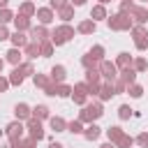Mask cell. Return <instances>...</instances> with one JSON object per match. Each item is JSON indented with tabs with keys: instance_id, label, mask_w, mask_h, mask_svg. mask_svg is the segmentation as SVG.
<instances>
[{
	"instance_id": "10",
	"label": "cell",
	"mask_w": 148,
	"mask_h": 148,
	"mask_svg": "<svg viewBox=\"0 0 148 148\" xmlns=\"http://www.w3.org/2000/svg\"><path fill=\"white\" fill-rule=\"evenodd\" d=\"M49 79H51L53 83H65V79H67V67H65V65H53L51 72H49Z\"/></svg>"
},
{
	"instance_id": "5",
	"label": "cell",
	"mask_w": 148,
	"mask_h": 148,
	"mask_svg": "<svg viewBox=\"0 0 148 148\" xmlns=\"http://www.w3.org/2000/svg\"><path fill=\"white\" fill-rule=\"evenodd\" d=\"M130 16H132L134 25H146L148 23V9H146V5H134L130 9Z\"/></svg>"
},
{
	"instance_id": "30",
	"label": "cell",
	"mask_w": 148,
	"mask_h": 148,
	"mask_svg": "<svg viewBox=\"0 0 148 148\" xmlns=\"http://www.w3.org/2000/svg\"><path fill=\"white\" fill-rule=\"evenodd\" d=\"M7 79H9V86H21V83L25 81V76L21 74V69H18V67H14V69L9 72V76H7Z\"/></svg>"
},
{
	"instance_id": "18",
	"label": "cell",
	"mask_w": 148,
	"mask_h": 148,
	"mask_svg": "<svg viewBox=\"0 0 148 148\" xmlns=\"http://www.w3.org/2000/svg\"><path fill=\"white\" fill-rule=\"evenodd\" d=\"M111 97H116V90H113V83H109V81H104V83H102V88H99V95H97V99H99V102H109Z\"/></svg>"
},
{
	"instance_id": "54",
	"label": "cell",
	"mask_w": 148,
	"mask_h": 148,
	"mask_svg": "<svg viewBox=\"0 0 148 148\" xmlns=\"http://www.w3.org/2000/svg\"><path fill=\"white\" fill-rule=\"evenodd\" d=\"M9 148H23V141L21 139H12L9 141Z\"/></svg>"
},
{
	"instance_id": "25",
	"label": "cell",
	"mask_w": 148,
	"mask_h": 148,
	"mask_svg": "<svg viewBox=\"0 0 148 148\" xmlns=\"http://www.w3.org/2000/svg\"><path fill=\"white\" fill-rule=\"evenodd\" d=\"M56 16L62 21V23H69L72 18H74V7L72 5H67V7H62V9H58L56 12Z\"/></svg>"
},
{
	"instance_id": "37",
	"label": "cell",
	"mask_w": 148,
	"mask_h": 148,
	"mask_svg": "<svg viewBox=\"0 0 148 148\" xmlns=\"http://www.w3.org/2000/svg\"><path fill=\"white\" fill-rule=\"evenodd\" d=\"M132 113H134V109H132L130 104H120V106H118V118H120V120H130Z\"/></svg>"
},
{
	"instance_id": "56",
	"label": "cell",
	"mask_w": 148,
	"mask_h": 148,
	"mask_svg": "<svg viewBox=\"0 0 148 148\" xmlns=\"http://www.w3.org/2000/svg\"><path fill=\"white\" fill-rule=\"evenodd\" d=\"M49 148H65V146H62V143H58V141H51V143H49Z\"/></svg>"
},
{
	"instance_id": "50",
	"label": "cell",
	"mask_w": 148,
	"mask_h": 148,
	"mask_svg": "<svg viewBox=\"0 0 148 148\" xmlns=\"http://www.w3.org/2000/svg\"><path fill=\"white\" fill-rule=\"evenodd\" d=\"M134 49H136V51H148V37L136 39V42H134Z\"/></svg>"
},
{
	"instance_id": "52",
	"label": "cell",
	"mask_w": 148,
	"mask_h": 148,
	"mask_svg": "<svg viewBox=\"0 0 148 148\" xmlns=\"http://www.w3.org/2000/svg\"><path fill=\"white\" fill-rule=\"evenodd\" d=\"M9 88H12V86H9V79H7V76H2V74H0V92H7V90H9Z\"/></svg>"
},
{
	"instance_id": "62",
	"label": "cell",
	"mask_w": 148,
	"mask_h": 148,
	"mask_svg": "<svg viewBox=\"0 0 148 148\" xmlns=\"http://www.w3.org/2000/svg\"><path fill=\"white\" fill-rule=\"evenodd\" d=\"M2 134H5V132H2V130H0V136H2Z\"/></svg>"
},
{
	"instance_id": "16",
	"label": "cell",
	"mask_w": 148,
	"mask_h": 148,
	"mask_svg": "<svg viewBox=\"0 0 148 148\" xmlns=\"http://www.w3.org/2000/svg\"><path fill=\"white\" fill-rule=\"evenodd\" d=\"M104 134H106V139H109V141L116 146V143L120 141V136L125 134V130H123L120 125H111V127H106V130H104Z\"/></svg>"
},
{
	"instance_id": "45",
	"label": "cell",
	"mask_w": 148,
	"mask_h": 148,
	"mask_svg": "<svg viewBox=\"0 0 148 148\" xmlns=\"http://www.w3.org/2000/svg\"><path fill=\"white\" fill-rule=\"evenodd\" d=\"M72 92H81V95H88V83L86 81H79L72 86Z\"/></svg>"
},
{
	"instance_id": "35",
	"label": "cell",
	"mask_w": 148,
	"mask_h": 148,
	"mask_svg": "<svg viewBox=\"0 0 148 148\" xmlns=\"http://www.w3.org/2000/svg\"><path fill=\"white\" fill-rule=\"evenodd\" d=\"M53 51H56V46H53L51 42H42V44H39V58H51Z\"/></svg>"
},
{
	"instance_id": "47",
	"label": "cell",
	"mask_w": 148,
	"mask_h": 148,
	"mask_svg": "<svg viewBox=\"0 0 148 148\" xmlns=\"http://www.w3.org/2000/svg\"><path fill=\"white\" fill-rule=\"evenodd\" d=\"M67 5H69V0H49V7H51L53 12H58V9L67 7Z\"/></svg>"
},
{
	"instance_id": "9",
	"label": "cell",
	"mask_w": 148,
	"mask_h": 148,
	"mask_svg": "<svg viewBox=\"0 0 148 148\" xmlns=\"http://www.w3.org/2000/svg\"><path fill=\"white\" fill-rule=\"evenodd\" d=\"M14 30H18V32H28L30 28H32V18H28V16H23V14H14Z\"/></svg>"
},
{
	"instance_id": "19",
	"label": "cell",
	"mask_w": 148,
	"mask_h": 148,
	"mask_svg": "<svg viewBox=\"0 0 148 148\" xmlns=\"http://www.w3.org/2000/svg\"><path fill=\"white\" fill-rule=\"evenodd\" d=\"M49 127L58 134V132H67V120L62 118V116H51L49 118Z\"/></svg>"
},
{
	"instance_id": "1",
	"label": "cell",
	"mask_w": 148,
	"mask_h": 148,
	"mask_svg": "<svg viewBox=\"0 0 148 148\" xmlns=\"http://www.w3.org/2000/svg\"><path fill=\"white\" fill-rule=\"evenodd\" d=\"M102 116H104V106H102V102H92V104L81 106V111H79V118H76V120H81L83 125H90V123H97Z\"/></svg>"
},
{
	"instance_id": "6",
	"label": "cell",
	"mask_w": 148,
	"mask_h": 148,
	"mask_svg": "<svg viewBox=\"0 0 148 148\" xmlns=\"http://www.w3.org/2000/svg\"><path fill=\"white\" fill-rule=\"evenodd\" d=\"M35 16H37V21H39V25H51L53 21H56V12L51 9V7H37V12H35Z\"/></svg>"
},
{
	"instance_id": "21",
	"label": "cell",
	"mask_w": 148,
	"mask_h": 148,
	"mask_svg": "<svg viewBox=\"0 0 148 148\" xmlns=\"http://www.w3.org/2000/svg\"><path fill=\"white\" fill-rule=\"evenodd\" d=\"M132 25H134L132 16H130V14H120V12H118V30H120V32H130V30H132Z\"/></svg>"
},
{
	"instance_id": "14",
	"label": "cell",
	"mask_w": 148,
	"mask_h": 148,
	"mask_svg": "<svg viewBox=\"0 0 148 148\" xmlns=\"http://www.w3.org/2000/svg\"><path fill=\"white\" fill-rule=\"evenodd\" d=\"M9 42H12V46H14V49H23V46L30 42V37H28L25 32H18V30H14V32L9 35Z\"/></svg>"
},
{
	"instance_id": "34",
	"label": "cell",
	"mask_w": 148,
	"mask_h": 148,
	"mask_svg": "<svg viewBox=\"0 0 148 148\" xmlns=\"http://www.w3.org/2000/svg\"><path fill=\"white\" fill-rule=\"evenodd\" d=\"M127 95H130L132 99H141V97H143V86H141V83H132V86H127Z\"/></svg>"
},
{
	"instance_id": "59",
	"label": "cell",
	"mask_w": 148,
	"mask_h": 148,
	"mask_svg": "<svg viewBox=\"0 0 148 148\" xmlns=\"http://www.w3.org/2000/svg\"><path fill=\"white\" fill-rule=\"evenodd\" d=\"M109 2H111V0H97V5H104V7H106Z\"/></svg>"
},
{
	"instance_id": "64",
	"label": "cell",
	"mask_w": 148,
	"mask_h": 148,
	"mask_svg": "<svg viewBox=\"0 0 148 148\" xmlns=\"http://www.w3.org/2000/svg\"><path fill=\"white\" fill-rule=\"evenodd\" d=\"M146 9H148V5H146Z\"/></svg>"
},
{
	"instance_id": "26",
	"label": "cell",
	"mask_w": 148,
	"mask_h": 148,
	"mask_svg": "<svg viewBox=\"0 0 148 148\" xmlns=\"http://www.w3.org/2000/svg\"><path fill=\"white\" fill-rule=\"evenodd\" d=\"M58 30H60V35L65 37V42H69V39H74V35H76V28L74 25H69V23H60V25H56Z\"/></svg>"
},
{
	"instance_id": "51",
	"label": "cell",
	"mask_w": 148,
	"mask_h": 148,
	"mask_svg": "<svg viewBox=\"0 0 148 148\" xmlns=\"http://www.w3.org/2000/svg\"><path fill=\"white\" fill-rule=\"evenodd\" d=\"M56 88H58V83H53V81H51V83L44 88V95H49V97H56Z\"/></svg>"
},
{
	"instance_id": "23",
	"label": "cell",
	"mask_w": 148,
	"mask_h": 148,
	"mask_svg": "<svg viewBox=\"0 0 148 148\" xmlns=\"http://www.w3.org/2000/svg\"><path fill=\"white\" fill-rule=\"evenodd\" d=\"M35 12H37V5L30 2V0H23V2L18 5V14H23V16H28V18H32Z\"/></svg>"
},
{
	"instance_id": "29",
	"label": "cell",
	"mask_w": 148,
	"mask_h": 148,
	"mask_svg": "<svg viewBox=\"0 0 148 148\" xmlns=\"http://www.w3.org/2000/svg\"><path fill=\"white\" fill-rule=\"evenodd\" d=\"M88 56H92V58H95L97 62H102V60H104V56H106V49H104L102 44H95V46H90Z\"/></svg>"
},
{
	"instance_id": "48",
	"label": "cell",
	"mask_w": 148,
	"mask_h": 148,
	"mask_svg": "<svg viewBox=\"0 0 148 148\" xmlns=\"http://www.w3.org/2000/svg\"><path fill=\"white\" fill-rule=\"evenodd\" d=\"M113 90H116V95H123V92H127V86H125L120 79H116V81H113Z\"/></svg>"
},
{
	"instance_id": "57",
	"label": "cell",
	"mask_w": 148,
	"mask_h": 148,
	"mask_svg": "<svg viewBox=\"0 0 148 148\" xmlns=\"http://www.w3.org/2000/svg\"><path fill=\"white\" fill-rule=\"evenodd\" d=\"M99 148H116V146H113V143H111V141H104V143H102V146H99Z\"/></svg>"
},
{
	"instance_id": "32",
	"label": "cell",
	"mask_w": 148,
	"mask_h": 148,
	"mask_svg": "<svg viewBox=\"0 0 148 148\" xmlns=\"http://www.w3.org/2000/svg\"><path fill=\"white\" fill-rule=\"evenodd\" d=\"M132 69H134L136 74L146 72V69H148V60H146L143 56H136V58H134V62H132Z\"/></svg>"
},
{
	"instance_id": "8",
	"label": "cell",
	"mask_w": 148,
	"mask_h": 148,
	"mask_svg": "<svg viewBox=\"0 0 148 148\" xmlns=\"http://www.w3.org/2000/svg\"><path fill=\"white\" fill-rule=\"evenodd\" d=\"M28 118H32V106H28L25 102H18V104L14 106V120L25 123Z\"/></svg>"
},
{
	"instance_id": "41",
	"label": "cell",
	"mask_w": 148,
	"mask_h": 148,
	"mask_svg": "<svg viewBox=\"0 0 148 148\" xmlns=\"http://www.w3.org/2000/svg\"><path fill=\"white\" fill-rule=\"evenodd\" d=\"M83 123L81 120H72V123H67V132H72V134H83Z\"/></svg>"
},
{
	"instance_id": "15",
	"label": "cell",
	"mask_w": 148,
	"mask_h": 148,
	"mask_svg": "<svg viewBox=\"0 0 148 148\" xmlns=\"http://www.w3.org/2000/svg\"><path fill=\"white\" fill-rule=\"evenodd\" d=\"M116 67H118V72L120 69H125V67H132V62H134V56H130L127 51H120L118 56H116Z\"/></svg>"
},
{
	"instance_id": "58",
	"label": "cell",
	"mask_w": 148,
	"mask_h": 148,
	"mask_svg": "<svg viewBox=\"0 0 148 148\" xmlns=\"http://www.w3.org/2000/svg\"><path fill=\"white\" fill-rule=\"evenodd\" d=\"M7 5H9V0H0V9H5Z\"/></svg>"
},
{
	"instance_id": "36",
	"label": "cell",
	"mask_w": 148,
	"mask_h": 148,
	"mask_svg": "<svg viewBox=\"0 0 148 148\" xmlns=\"http://www.w3.org/2000/svg\"><path fill=\"white\" fill-rule=\"evenodd\" d=\"M18 69H21L23 76H35V65H32V60H23V62L18 65Z\"/></svg>"
},
{
	"instance_id": "46",
	"label": "cell",
	"mask_w": 148,
	"mask_h": 148,
	"mask_svg": "<svg viewBox=\"0 0 148 148\" xmlns=\"http://www.w3.org/2000/svg\"><path fill=\"white\" fill-rule=\"evenodd\" d=\"M72 99H74V104H79V106H86V104H88V95H81V92H72Z\"/></svg>"
},
{
	"instance_id": "22",
	"label": "cell",
	"mask_w": 148,
	"mask_h": 148,
	"mask_svg": "<svg viewBox=\"0 0 148 148\" xmlns=\"http://www.w3.org/2000/svg\"><path fill=\"white\" fill-rule=\"evenodd\" d=\"M32 118H37V120H49V118H51V109H49L46 104H37V106H32Z\"/></svg>"
},
{
	"instance_id": "11",
	"label": "cell",
	"mask_w": 148,
	"mask_h": 148,
	"mask_svg": "<svg viewBox=\"0 0 148 148\" xmlns=\"http://www.w3.org/2000/svg\"><path fill=\"white\" fill-rule=\"evenodd\" d=\"M5 62H9V65H14V67H18L21 62H23V49H9L7 53H5Z\"/></svg>"
},
{
	"instance_id": "33",
	"label": "cell",
	"mask_w": 148,
	"mask_h": 148,
	"mask_svg": "<svg viewBox=\"0 0 148 148\" xmlns=\"http://www.w3.org/2000/svg\"><path fill=\"white\" fill-rule=\"evenodd\" d=\"M86 83H102V74H99V69L95 67V69H86V79H83Z\"/></svg>"
},
{
	"instance_id": "12",
	"label": "cell",
	"mask_w": 148,
	"mask_h": 148,
	"mask_svg": "<svg viewBox=\"0 0 148 148\" xmlns=\"http://www.w3.org/2000/svg\"><path fill=\"white\" fill-rule=\"evenodd\" d=\"M102 132H104V130H102L97 123H90V125L83 130V139H86V141H97V139L102 136Z\"/></svg>"
},
{
	"instance_id": "42",
	"label": "cell",
	"mask_w": 148,
	"mask_h": 148,
	"mask_svg": "<svg viewBox=\"0 0 148 148\" xmlns=\"http://www.w3.org/2000/svg\"><path fill=\"white\" fill-rule=\"evenodd\" d=\"M132 146H134V136H130V134H123L120 141L116 143V148H132Z\"/></svg>"
},
{
	"instance_id": "55",
	"label": "cell",
	"mask_w": 148,
	"mask_h": 148,
	"mask_svg": "<svg viewBox=\"0 0 148 148\" xmlns=\"http://www.w3.org/2000/svg\"><path fill=\"white\" fill-rule=\"evenodd\" d=\"M69 5L76 9V7H83V5H86V0H69Z\"/></svg>"
},
{
	"instance_id": "61",
	"label": "cell",
	"mask_w": 148,
	"mask_h": 148,
	"mask_svg": "<svg viewBox=\"0 0 148 148\" xmlns=\"http://www.w3.org/2000/svg\"><path fill=\"white\" fill-rule=\"evenodd\" d=\"M139 2H146V5H148V0H139Z\"/></svg>"
},
{
	"instance_id": "63",
	"label": "cell",
	"mask_w": 148,
	"mask_h": 148,
	"mask_svg": "<svg viewBox=\"0 0 148 148\" xmlns=\"http://www.w3.org/2000/svg\"><path fill=\"white\" fill-rule=\"evenodd\" d=\"M30 2H35V0H30Z\"/></svg>"
},
{
	"instance_id": "53",
	"label": "cell",
	"mask_w": 148,
	"mask_h": 148,
	"mask_svg": "<svg viewBox=\"0 0 148 148\" xmlns=\"http://www.w3.org/2000/svg\"><path fill=\"white\" fill-rule=\"evenodd\" d=\"M9 35H12V32H9V28H7V25H0V42H7V39H9Z\"/></svg>"
},
{
	"instance_id": "28",
	"label": "cell",
	"mask_w": 148,
	"mask_h": 148,
	"mask_svg": "<svg viewBox=\"0 0 148 148\" xmlns=\"http://www.w3.org/2000/svg\"><path fill=\"white\" fill-rule=\"evenodd\" d=\"M130 37H132L134 42H136V39H143V37H148V28H146V25H132Z\"/></svg>"
},
{
	"instance_id": "44",
	"label": "cell",
	"mask_w": 148,
	"mask_h": 148,
	"mask_svg": "<svg viewBox=\"0 0 148 148\" xmlns=\"http://www.w3.org/2000/svg\"><path fill=\"white\" fill-rule=\"evenodd\" d=\"M134 7V2L132 0H120V5H118V12L120 14H130V9Z\"/></svg>"
},
{
	"instance_id": "43",
	"label": "cell",
	"mask_w": 148,
	"mask_h": 148,
	"mask_svg": "<svg viewBox=\"0 0 148 148\" xmlns=\"http://www.w3.org/2000/svg\"><path fill=\"white\" fill-rule=\"evenodd\" d=\"M134 143H136L139 148H148V132H139V134L134 136Z\"/></svg>"
},
{
	"instance_id": "38",
	"label": "cell",
	"mask_w": 148,
	"mask_h": 148,
	"mask_svg": "<svg viewBox=\"0 0 148 148\" xmlns=\"http://www.w3.org/2000/svg\"><path fill=\"white\" fill-rule=\"evenodd\" d=\"M12 21H14V12H12L9 7L0 9V25H9Z\"/></svg>"
},
{
	"instance_id": "24",
	"label": "cell",
	"mask_w": 148,
	"mask_h": 148,
	"mask_svg": "<svg viewBox=\"0 0 148 148\" xmlns=\"http://www.w3.org/2000/svg\"><path fill=\"white\" fill-rule=\"evenodd\" d=\"M23 56H25L28 60L39 58V44H37V42H28V44L23 46Z\"/></svg>"
},
{
	"instance_id": "40",
	"label": "cell",
	"mask_w": 148,
	"mask_h": 148,
	"mask_svg": "<svg viewBox=\"0 0 148 148\" xmlns=\"http://www.w3.org/2000/svg\"><path fill=\"white\" fill-rule=\"evenodd\" d=\"M56 97H72V86H69V83H58Z\"/></svg>"
},
{
	"instance_id": "39",
	"label": "cell",
	"mask_w": 148,
	"mask_h": 148,
	"mask_svg": "<svg viewBox=\"0 0 148 148\" xmlns=\"http://www.w3.org/2000/svg\"><path fill=\"white\" fill-rule=\"evenodd\" d=\"M81 65H83V69H95V67H99V62L92 58V56H81Z\"/></svg>"
},
{
	"instance_id": "13",
	"label": "cell",
	"mask_w": 148,
	"mask_h": 148,
	"mask_svg": "<svg viewBox=\"0 0 148 148\" xmlns=\"http://www.w3.org/2000/svg\"><path fill=\"white\" fill-rule=\"evenodd\" d=\"M97 30V23L92 21V18H83V21H79V25H76V32L79 35H92Z\"/></svg>"
},
{
	"instance_id": "60",
	"label": "cell",
	"mask_w": 148,
	"mask_h": 148,
	"mask_svg": "<svg viewBox=\"0 0 148 148\" xmlns=\"http://www.w3.org/2000/svg\"><path fill=\"white\" fill-rule=\"evenodd\" d=\"M2 67H5V58H0V74H2Z\"/></svg>"
},
{
	"instance_id": "49",
	"label": "cell",
	"mask_w": 148,
	"mask_h": 148,
	"mask_svg": "<svg viewBox=\"0 0 148 148\" xmlns=\"http://www.w3.org/2000/svg\"><path fill=\"white\" fill-rule=\"evenodd\" d=\"M99 88H102V83H88V97H97Z\"/></svg>"
},
{
	"instance_id": "2",
	"label": "cell",
	"mask_w": 148,
	"mask_h": 148,
	"mask_svg": "<svg viewBox=\"0 0 148 148\" xmlns=\"http://www.w3.org/2000/svg\"><path fill=\"white\" fill-rule=\"evenodd\" d=\"M25 130H28V136H30L32 141H42V139L46 136L44 125H42V120H37V118H28V120H25Z\"/></svg>"
},
{
	"instance_id": "27",
	"label": "cell",
	"mask_w": 148,
	"mask_h": 148,
	"mask_svg": "<svg viewBox=\"0 0 148 148\" xmlns=\"http://www.w3.org/2000/svg\"><path fill=\"white\" fill-rule=\"evenodd\" d=\"M32 83H35V88H46L49 83H51V79H49V74H42V72H35V76H32Z\"/></svg>"
},
{
	"instance_id": "31",
	"label": "cell",
	"mask_w": 148,
	"mask_h": 148,
	"mask_svg": "<svg viewBox=\"0 0 148 148\" xmlns=\"http://www.w3.org/2000/svg\"><path fill=\"white\" fill-rule=\"evenodd\" d=\"M49 42H51L53 46H65V44H67V42H65V37L60 35V30H58V28H53V30H51V35H49Z\"/></svg>"
},
{
	"instance_id": "20",
	"label": "cell",
	"mask_w": 148,
	"mask_h": 148,
	"mask_svg": "<svg viewBox=\"0 0 148 148\" xmlns=\"http://www.w3.org/2000/svg\"><path fill=\"white\" fill-rule=\"evenodd\" d=\"M106 16H109V12H106V7L104 5H92V9H90V18L97 23V21H106Z\"/></svg>"
},
{
	"instance_id": "7",
	"label": "cell",
	"mask_w": 148,
	"mask_h": 148,
	"mask_svg": "<svg viewBox=\"0 0 148 148\" xmlns=\"http://www.w3.org/2000/svg\"><path fill=\"white\" fill-rule=\"evenodd\" d=\"M49 35H51V30L46 28V25H32L30 28V42H37V44H42V42H49Z\"/></svg>"
},
{
	"instance_id": "4",
	"label": "cell",
	"mask_w": 148,
	"mask_h": 148,
	"mask_svg": "<svg viewBox=\"0 0 148 148\" xmlns=\"http://www.w3.org/2000/svg\"><path fill=\"white\" fill-rule=\"evenodd\" d=\"M5 136L12 141V139H23V132H25V123H21V120H12V123H7L5 125Z\"/></svg>"
},
{
	"instance_id": "17",
	"label": "cell",
	"mask_w": 148,
	"mask_h": 148,
	"mask_svg": "<svg viewBox=\"0 0 148 148\" xmlns=\"http://www.w3.org/2000/svg\"><path fill=\"white\" fill-rule=\"evenodd\" d=\"M136 76H139V74H136L132 67H125V69H120V72H118V79H120L125 86H132V83H136Z\"/></svg>"
},
{
	"instance_id": "3",
	"label": "cell",
	"mask_w": 148,
	"mask_h": 148,
	"mask_svg": "<svg viewBox=\"0 0 148 148\" xmlns=\"http://www.w3.org/2000/svg\"><path fill=\"white\" fill-rule=\"evenodd\" d=\"M97 69H99L102 79H104V81H109V83H113V81L118 79V67H116V62H111V60H106V58L99 62V67H97Z\"/></svg>"
}]
</instances>
